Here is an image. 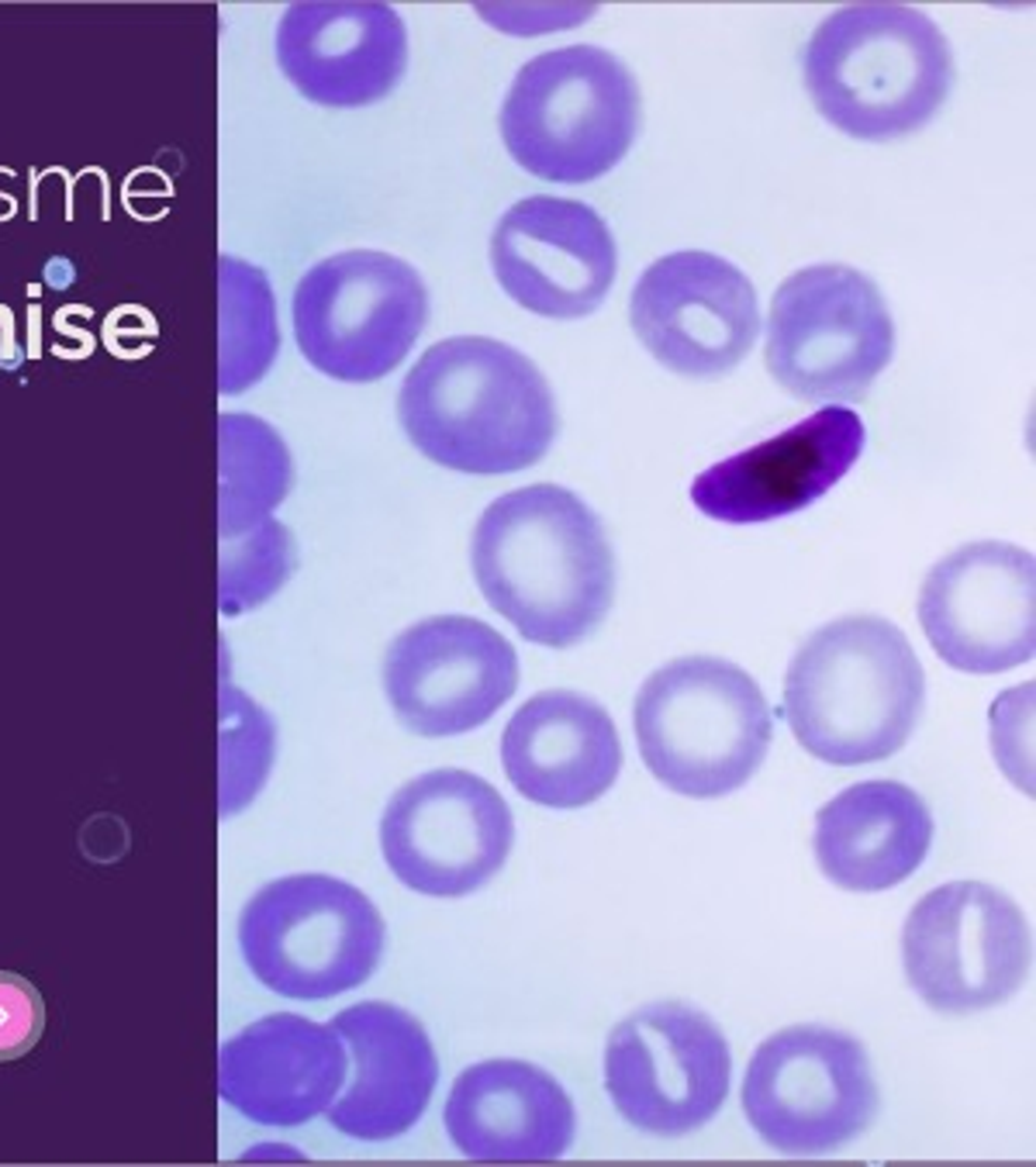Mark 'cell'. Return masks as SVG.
Returning <instances> with one entry per match:
<instances>
[{"label":"cell","instance_id":"6da1fadb","mask_svg":"<svg viewBox=\"0 0 1036 1167\" xmlns=\"http://www.w3.org/2000/svg\"><path fill=\"white\" fill-rule=\"evenodd\" d=\"M470 567L487 604L536 646L581 643L615 598V556L601 518L556 484L491 501L477 518Z\"/></svg>","mask_w":1036,"mask_h":1167},{"label":"cell","instance_id":"ac0fdd59","mask_svg":"<svg viewBox=\"0 0 1036 1167\" xmlns=\"http://www.w3.org/2000/svg\"><path fill=\"white\" fill-rule=\"evenodd\" d=\"M864 439L857 411L826 404L787 432L698 473L691 501L701 515L729 525L795 515L843 481L864 453Z\"/></svg>","mask_w":1036,"mask_h":1167},{"label":"cell","instance_id":"7c38bea8","mask_svg":"<svg viewBox=\"0 0 1036 1167\" xmlns=\"http://www.w3.org/2000/svg\"><path fill=\"white\" fill-rule=\"evenodd\" d=\"M729 1040L684 1001H653L612 1029L605 1092L629 1126L650 1137H687L726 1106Z\"/></svg>","mask_w":1036,"mask_h":1167},{"label":"cell","instance_id":"4316f807","mask_svg":"<svg viewBox=\"0 0 1036 1167\" xmlns=\"http://www.w3.org/2000/svg\"><path fill=\"white\" fill-rule=\"evenodd\" d=\"M222 753H218V815L236 819L267 787L276 760V726L232 681H222Z\"/></svg>","mask_w":1036,"mask_h":1167},{"label":"cell","instance_id":"9c48e42d","mask_svg":"<svg viewBox=\"0 0 1036 1167\" xmlns=\"http://www.w3.org/2000/svg\"><path fill=\"white\" fill-rule=\"evenodd\" d=\"M429 322V290L411 262L345 250L301 273L290 298L298 350L318 373L373 384L398 370Z\"/></svg>","mask_w":1036,"mask_h":1167},{"label":"cell","instance_id":"2e32d148","mask_svg":"<svg viewBox=\"0 0 1036 1167\" xmlns=\"http://www.w3.org/2000/svg\"><path fill=\"white\" fill-rule=\"evenodd\" d=\"M629 322L656 364L684 376L736 370L761 336L750 276L705 250L650 262L633 287Z\"/></svg>","mask_w":1036,"mask_h":1167},{"label":"cell","instance_id":"7402d4cb","mask_svg":"<svg viewBox=\"0 0 1036 1167\" xmlns=\"http://www.w3.org/2000/svg\"><path fill=\"white\" fill-rule=\"evenodd\" d=\"M501 767L522 798L547 809H584L619 778V729L595 698L542 692L505 726Z\"/></svg>","mask_w":1036,"mask_h":1167},{"label":"cell","instance_id":"9a60e30c","mask_svg":"<svg viewBox=\"0 0 1036 1167\" xmlns=\"http://www.w3.org/2000/svg\"><path fill=\"white\" fill-rule=\"evenodd\" d=\"M519 653L470 615H432L398 632L384 656L391 712L415 736H459L515 695Z\"/></svg>","mask_w":1036,"mask_h":1167},{"label":"cell","instance_id":"5bb4252c","mask_svg":"<svg viewBox=\"0 0 1036 1167\" xmlns=\"http://www.w3.org/2000/svg\"><path fill=\"white\" fill-rule=\"evenodd\" d=\"M919 626L964 673H1002L1036 653V560L1012 542H967L926 573Z\"/></svg>","mask_w":1036,"mask_h":1167},{"label":"cell","instance_id":"277c9868","mask_svg":"<svg viewBox=\"0 0 1036 1167\" xmlns=\"http://www.w3.org/2000/svg\"><path fill=\"white\" fill-rule=\"evenodd\" d=\"M801 70L822 118L864 142L923 128L953 87L947 35L909 4L833 11L805 45Z\"/></svg>","mask_w":1036,"mask_h":1167},{"label":"cell","instance_id":"44dd1931","mask_svg":"<svg viewBox=\"0 0 1036 1167\" xmlns=\"http://www.w3.org/2000/svg\"><path fill=\"white\" fill-rule=\"evenodd\" d=\"M332 1029L342 1037L353 1071L325 1109L342 1137L384 1143L408 1133L429 1109L439 1061L425 1026L391 1001H359L336 1012Z\"/></svg>","mask_w":1036,"mask_h":1167},{"label":"cell","instance_id":"e0dca14e","mask_svg":"<svg viewBox=\"0 0 1036 1167\" xmlns=\"http://www.w3.org/2000/svg\"><path fill=\"white\" fill-rule=\"evenodd\" d=\"M491 270L533 315L584 318L612 290L619 253L612 228L591 204L533 194L498 218Z\"/></svg>","mask_w":1036,"mask_h":1167},{"label":"cell","instance_id":"ffe728a7","mask_svg":"<svg viewBox=\"0 0 1036 1167\" xmlns=\"http://www.w3.org/2000/svg\"><path fill=\"white\" fill-rule=\"evenodd\" d=\"M350 1075L332 1023L270 1012L218 1047V1095L256 1126H304L325 1115Z\"/></svg>","mask_w":1036,"mask_h":1167},{"label":"cell","instance_id":"ba28073f","mask_svg":"<svg viewBox=\"0 0 1036 1167\" xmlns=\"http://www.w3.org/2000/svg\"><path fill=\"white\" fill-rule=\"evenodd\" d=\"M895 322L867 273L815 262L778 287L767 318L764 364L805 404L861 401L892 364Z\"/></svg>","mask_w":1036,"mask_h":1167},{"label":"cell","instance_id":"cb8c5ba5","mask_svg":"<svg viewBox=\"0 0 1036 1167\" xmlns=\"http://www.w3.org/2000/svg\"><path fill=\"white\" fill-rule=\"evenodd\" d=\"M812 846L819 870L836 887L888 892L923 867L933 846V812L909 784L864 781L822 805Z\"/></svg>","mask_w":1036,"mask_h":1167},{"label":"cell","instance_id":"f1b7e54d","mask_svg":"<svg viewBox=\"0 0 1036 1167\" xmlns=\"http://www.w3.org/2000/svg\"><path fill=\"white\" fill-rule=\"evenodd\" d=\"M45 1029V1001L28 978L0 971V1064L36 1050Z\"/></svg>","mask_w":1036,"mask_h":1167},{"label":"cell","instance_id":"7a4b0ae2","mask_svg":"<svg viewBox=\"0 0 1036 1167\" xmlns=\"http://www.w3.org/2000/svg\"><path fill=\"white\" fill-rule=\"evenodd\" d=\"M398 418L425 459L477 476L533 467L556 439L547 376L487 336H453L425 350L398 390Z\"/></svg>","mask_w":1036,"mask_h":1167},{"label":"cell","instance_id":"484cf974","mask_svg":"<svg viewBox=\"0 0 1036 1167\" xmlns=\"http://www.w3.org/2000/svg\"><path fill=\"white\" fill-rule=\"evenodd\" d=\"M218 298H222V394H242L270 373L281 353V325H276V298L256 262L232 253L218 259Z\"/></svg>","mask_w":1036,"mask_h":1167},{"label":"cell","instance_id":"603a6c76","mask_svg":"<svg viewBox=\"0 0 1036 1167\" xmlns=\"http://www.w3.org/2000/svg\"><path fill=\"white\" fill-rule=\"evenodd\" d=\"M446 1133L473 1161H553L564 1157L578 1112L550 1071L525 1061H481L453 1081Z\"/></svg>","mask_w":1036,"mask_h":1167},{"label":"cell","instance_id":"d4e9b609","mask_svg":"<svg viewBox=\"0 0 1036 1167\" xmlns=\"http://www.w3.org/2000/svg\"><path fill=\"white\" fill-rule=\"evenodd\" d=\"M218 532L232 539L267 522L284 504L294 484V459L284 436L245 411H225L218 418Z\"/></svg>","mask_w":1036,"mask_h":1167},{"label":"cell","instance_id":"8992f818","mask_svg":"<svg viewBox=\"0 0 1036 1167\" xmlns=\"http://www.w3.org/2000/svg\"><path fill=\"white\" fill-rule=\"evenodd\" d=\"M639 87L629 66L598 45L539 53L501 104V139L522 170L556 184L598 180L629 153Z\"/></svg>","mask_w":1036,"mask_h":1167},{"label":"cell","instance_id":"3957f363","mask_svg":"<svg viewBox=\"0 0 1036 1167\" xmlns=\"http://www.w3.org/2000/svg\"><path fill=\"white\" fill-rule=\"evenodd\" d=\"M926 673L895 622L843 615L815 629L784 673V718L805 753L836 767L875 764L909 743Z\"/></svg>","mask_w":1036,"mask_h":1167},{"label":"cell","instance_id":"5b68a950","mask_svg":"<svg viewBox=\"0 0 1036 1167\" xmlns=\"http://www.w3.org/2000/svg\"><path fill=\"white\" fill-rule=\"evenodd\" d=\"M639 757L684 798H722L761 770L775 715L743 667L681 656L643 681L633 705Z\"/></svg>","mask_w":1036,"mask_h":1167},{"label":"cell","instance_id":"83f0119b","mask_svg":"<svg viewBox=\"0 0 1036 1167\" xmlns=\"http://www.w3.org/2000/svg\"><path fill=\"white\" fill-rule=\"evenodd\" d=\"M294 567H298V546L287 525L276 518L259 522L242 536L222 539V615L236 618L270 601L290 581Z\"/></svg>","mask_w":1036,"mask_h":1167},{"label":"cell","instance_id":"8fae6325","mask_svg":"<svg viewBox=\"0 0 1036 1167\" xmlns=\"http://www.w3.org/2000/svg\"><path fill=\"white\" fill-rule=\"evenodd\" d=\"M1030 923L1016 901L981 881H950L912 906L902 967L912 992L947 1015L1009 1001L1030 978Z\"/></svg>","mask_w":1036,"mask_h":1167},{"label":"cell","instance_id":"4fadbf2b","mask_svg":"<svg viewBox=\"0 0 1036 1167\" xmlns=\"http://www.w3.org/2000/svg\"><path fill=\"white\" fill-rule=\"evenodd\" d=\"M515 843L508 801L470 770L442 767L401 784L381 815L391 874L429 898H464L505 867Z\"/></svg>","mask_w":1036,"mask_h":1167},{"label":"cell","instance_id":"d6986e66","mask_svg":"<svg viewBox=\"0 0 1036 1167\" xmlns=\"http://www.w3.org/2000/svg\"><path fill=\"white\" fill-rule=\"evenodd\" d=\"M273 56L311 104L367 108L401 84L408 28L391 4H290L276 22Z\"/></svg>","mask_w":1036,"mask_h":1167},{"label":"cell","instance_id":"30bf717a","mask_svg":"<svg viewBox=\"0 0 1036 1167\" xmlns=\"http://www.w3.org/2000/svg\"><path fill=\"white\" fill-rule=\"evenodd\" d=\"M878 1106L867 1047L843 1029L787 1026L747 1064V1123L778 1154H833L867 1133Z\"/></svg>","mask_w":1036,"mask_h":1167},{"label":"cell","instance_id":"52a82bcc","mask_svg":"<svg viewBox=\"0 0 1036 1167\" xmlns=\"http://www.w3.org/2000/svg\"><path fill=\"white\" fill-rule=\"evenodd\" d=\"M236 936L250 974L294 1001H325L367 984L387 943L373 901L332 874L267 881L242 906Z\"/></svg>","mask_w":1036,"mask_h":1167}]
</instances>
